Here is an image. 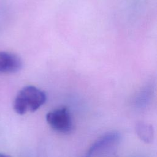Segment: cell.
I'll list each match as a JSON object with an SVG mask.
<instances>
[{"label": "cell", "instance_id": "5", "mask_svg": "<svg viewBox=\"0 0 157 157\" xmlns=\"http://www.w3.org/2000/svg\"><path fill=\"white\" fill-rule=\"evenodd\" d=\"M136 132L137 136L144 142L150 143L153 141L154 131L152 126L145 122H139L136 126Z\"/></svg>", "mask_w": 157, "mask_h": 157}, {"label": "cell", "instance_id": "3", "mask_svg": "<svg viewBox=\"0 0 157 157\" xmlns=\"http://www.w3.org/2000/svg\"><path fill=\"white\" fill-rule=\"evenodd\" d=\"M121 135L118 132H107L98 137L89 147L83 157H94L102 151L119 142Z\"/></svg>", "mask_w": 157, "mask_h": 157}, {"label": "cell", "instance_id": "6", "mask_svg": "<svg viewBox=\"0 0 157 157\" xmlns=\"http://www.w3.org/2000/svg\"><path fill=\"white\" fill-rule=\"evenodd\" d=\"M0 157H11V156H9V155H7L0 153Z\"/></svg>", "mask_w": 157, "mask_h": 157}, {"label": "cell", "instance_id": "2", "mask_svg": "<svg viewBox=\"0 0 157 157\" xmlns=\"http://www.w3.org/2000/svg\"><path fill=\"white\" fill-rule=\"evenodd\" d=\"M46 121L55 131L61 133H68L73 128L71 115L66 107H61L48 112Z\"/></svg>", "mask_w": 157, "mask_h": 157}, {"label": "cell", "instance_id": "4", "mask_svg": "<svg viewBox=\"0 0 157 157\" xmlns=\"http://www.w3.org/2000/svg\"><path fill=\"white\" fill-rule=\"evenodd\" d=\"M23 66L21 58L17 55L7 52H0V73H14Z\"/></svg>", "mask_w": 157, "mask_h": 157}, {"label": "cell", "instance_id": "1", "mask_svg": "<svg viewBox=\"0 0 157 157\" xmlns=\"http://www.w3.org/2000/svg\"><path fill=\"white\" fill-rule=\"evenodd\" d=\"M45 93L34 86L23 87L17 94L13 104L15 111L20 115L35 112L46 101Z\"/></svg>", "mask_w": 157, "mask_h": 157}]
</instances>
